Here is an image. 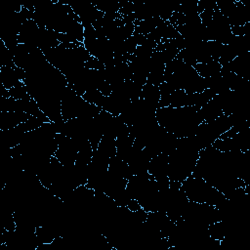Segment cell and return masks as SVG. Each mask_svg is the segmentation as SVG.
I'll use <instances>...</instances> for the list:
<instances>
[{"label":"cell","mask_w":250,"mask_h":250,"mask_svg":"<svg viewBox=\"0 0 250 250\" xmlns=\"http://www.w3.org/2000/svg\"><path fill=\"white\" fill-rule=\"evenodd\" d=\"M158 124L177 138H186L193 135L202 120L198 108L194 106L159 107L155 111Z\"/></svg>","instance_id":"cell-1"},{"label":"cell","mask_w":250,"mask_h":250,"mask_svg":"<svg viewBox=\"0 0 250 250\" xmlns=\"http://www.w3.org/2000/svg\"><path fill=\"white\" fill-rule=\"evenodd\" d=\"M181 188L188 199L196 203L218 206L226 199V196L222 192L198 176L190 175L182 183Z\"/></svg>","instance_id":"cell-2"}]
</instances>
